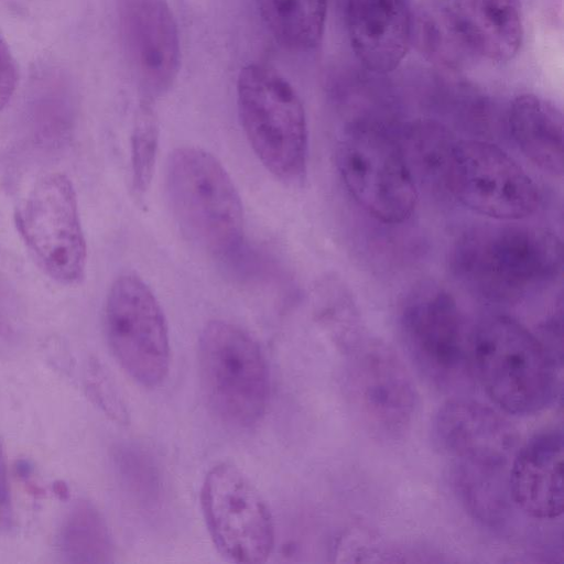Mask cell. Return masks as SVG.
<instances>
[{"label":"cell","mask_w":564,"mask_h":564,"mask_svg":"<svg viewBox=\"0 0 564 564\" xmlns=\"http://www.w3.org/2000/svg\"><path fill=\"white\" fill-rule=\"evenodd\" d=\"M563 433L541 432L518 449L508 474L510 499L528 516L554 519L563 512Z\"/></svg>","instance_id":"cell-16"},{"label":"cell","mask_w":564,"mask_h":564,"mask_svg":"<svg viewBox=\"0 0 564 564\" xmlns=\"http://www.w3.org/2000/svg\"><path fill=\"white\" fill-rule=\"evenodd\" d=\"M275 40L291 51L317 47L325 28L327 0H256Z\"/></svg>","instance_id":"cell-20"},{"label":"cell","mask_w":564,"mask_h":564,"mask_svg":"<svg viewBox=\"0 0 564 564\" xmlns=\"http://www.w3.org/2000/svg\"><path fill=\"white\" fill-rule=\"evenodd\" d=\"M508 126L523 155L554 177L563 176V115L556 105L521 94L510 104Z\"/></svg>","instance_id":"cell-18"},{"label":"cell","mask_w":564,"mask_h":564,"mask_svg":"<svg viewBox=\"0 0 564 564\" xmlns=\"http://www.w3.org/2000/svg\"><path fill=\"white\" fill-rule=\"evenodd\" d=\"M14 523L13 508L8 480L6 455L0 441V534L12 530Z\"/></svg>","instance_id":"cell-26"},{"label":"cell","mask_w":564,"mask_h":564,"mask_svg":"<svg viewBox=\"0 0 564 564\" xmlns=\"http://www.w3.org/2000/svg\"><path fill=\"white\" fill-rule=\"evenodd\" d=\"M17 334L15 319L9 306L7 294L0 288V348L12 345Z\"/></svg>","instance_id":"cell-27"},{"label":"cell","mask_w":564,"mask_h":564,"mask_svg":"<svg viewBox=\"0 0 564 564\" xmlns=\"http://www.w3.org/2000/svg\"><path fill=\"white\" fill-rule=\"evenodd\" d=\"M18 82L15 61L0 35V111L10 101Z\"/></svg>","instance_id":"cell-25"},{"label":"cell","mask_w":564,"mask_h":564,"mask_svg":"<svg viewBox=\"0 0 564 564\" xmlns=\"http://www.w3.org/2000/svg\"><path fill=\"white\" fill-rule=\"evenodd\" d=\"M14 218L30 254L47 276L63 285L82 282L87 248L68 177L51 173L39 178Z\"/></svg>","instance_id":"cell-8"},{"label":"cell","mask_w":564,"mask_h":564,"mask_svg":"<svg viewBox=\"0 0 564 564\" xmlns=\"http://www.w3.org/2000/svg\"><path fill=\"white\" fill-rule=\"evenodd\" d=\"M455 135L438 122L422 120L404 130L403 152L410 169L427 183L446 192V181L454 148Z\"/></svg>","instance_id":"cell-22"},{"label":"cell","mask_w":564,"mask_h":564,"mask_svg":"<svg viewBox=\"0 0 564 564\" xmlns=\"http://www.w3.org/2000/svg\"><path fill=\"white\" fill-rule=\"evenodd\" d=\"M473 370L488 397L516 415L538 413L557 390L556 360L518 321L495 315L470 333Z\"/></svg>","instance_id":"cell-2"},{"label":"cell","mask_w":564,"mask_h":564,"mask_svg":"<svg viewBox=\"0 0 564 564\" xmlns=\"http://www.w3.org/2000/svg\"><path fill=\"white\" fill-rule=\"evenodd\" d=\"M437 449L453 465L507 469L517 452L513 426L492 409L466 399L444 403L432 423Z\"/></svg>","instance_id":"cell-14"},{"label":"cell","mask_w":564,"mask_h":564,"mask_svg":"<svg viewBox=\"0 0 564 564\" xmlns=\"http://www.w3.org/2000/svg\"><path fill=\"white\" fill-rule=\"evenodd\" d=\"M159 128L148 102L141 106L131 135L132 187L137 195L148 191L155 166Z\"/></svg>","instance_id":"cell-24"},{"label":"cell","mask_w":564,"mask_h":564,"mask_svg":"<svg viewBox=\"0 0 564 564\" xmlns=\"http://www.w3.org/2000/svg\"><path fill=\"white\" fill-rule=\"evenodd\" d=\"M62 561L73 564L112 562L113 545L100 512L86 500H78L66 514L58 535Z\"/></svg>","instance_id":"cell-21"},{"label":"cell","mask_w":564,"mask_h":564,"mask_svg":"<svg viewBox=\"0 0 564 564\" xmlns=\"http://www.w3.org/2000/svg\"><path fill=\"white\" fill-rule=\"evenodd\" d=\"M105 330L110 349L138 383L153 388L170 369L169 329L151 289L132 273L118 276L107 295Z\"/></svg>","instance_id":"cell-9"},{"label":"cell","mask_w":564,"mask_h":564,"mask_svg":"<svg viewBox=\"0 0 564 564\" xmlns=\"http://www.w3.org/2000/svg\"><path fill=\"white\" fill-rule=\"evenodd\" d=\"M119 23L123 46L144 97L163 95L180 68V39L164 0H120Z\"/></svg>","instance_id":"cell-13"},{"label":"cell","mask_w":564,"mask_h":564,"mask_svg":"<svg viewBox=\"0 0 564 564\" xmlns=\"http://www.w3.org/2000/svg\"><path fill=\"white\" fill-rule=\"evenodd\" d=\"M446 192L468 209L498 221H518L539 206L538 186L502 149L479 140H457Z\"/></svg>","instance_id":"cell-11"},{"label":"cell","mask_w":564,"mask_h":564,"mask_svg":"<svg viewBox=\"0 0 564 564\" xmlns=\"http://www.w3.org/2000/svg\"><path fill=\"white\" fill-rule=\"evenodd\" d=\"M349 347L347 387L357 415L380 438L402 436L417 406L409 371L398 355L378 339L362 335Z\"/></svg>","instance_id":"cell-12"},{"label":"cell","mask_w":564,"mask_h":564,"mask_svg":"<svg viewBox=\"0 0 564 564\" xmlns=\"http://www.w3.org/2000/svg\"><path fill=\"white\" fill-rule=\"evenodd\" d=\"M166 188L182 231L208 253L237 254L243 242V209L227 171L209 152L182 147L171 153Z\"/></svg>","instance_id":"cell-3"},{"label":"cell","mask_w":564,"mask_h":564,"mask_svg":"<svg viewBox=\"0 0 564 564\" xmlns=\"http://www.w3.org/2000/svg\"><path fill=\"white\" fill-rule=\"evenodd\" d=\"M200 505L218 552L239 564L264 563L274 545L271 512L250 479L230 463L215 465L205 476Z\"/></svg>","instance_id":"cell-10"},{"label":"cell","mask_w":564,"mask_h":564,"mask_svg":"<svg viewBox=\"0 0 564 564\" xmlns=\"http://www.w3.org/2000/svg\"><path fill=\"white\" fill-rule=\"evenodd\" d=\"M202 386L212 410L229 425L250 427L263 416L270 378L258 343L242 328L212 321L198 345Z\"/></svg>","instance_id":"cell-6"},{"label":"cell","mask_w":564,"mask_h":564,"mask_svg":"<svg viewBox=\"0 0 564 564\" xmlns=\"http://www.w3.org/2000/svg\"><path fill=\"white\" fill-rule=\"evenodd\" d=\"M314 304L323 325L348 345L364 335L350 290L335 274H327L317 281Z\"/></svg>","instance_id":"cell-23"},{"label":"cell","mask_w":564,"mask_h":564,"mask_svg":"<svg viewBox=\"0 0 564 564\" xmlns=\"http://www.w3.org/2000/svg\"><path fill=\"white\" fill-rule=\"evenodd\" d=\"M336 164L351 198L371 217L401 224L415 208V178L402 145L379 124L345 127L336 145Z\"/></svg>","instance_id":"cell-5"},{"label":"cell","mask_w":564,"mask_h":564,"mask_svg":"<svg viewBox=\"0 0 564 564\" xmlns=\"http://www.w3.org/2000/svg\"><path fill=\"white\" fill-rule=\"evenodd\" d=\"M446 21L462 47L492 62L520 51L523 23L519 0H449Z\"/></svg>","instance_id":"cell-17"},{"label":"cell","mask_w":564,"mask_h":564,"mask_svg":"<svg viewBox=\"0 0 564 564\" xmlns=\"http://www.w3.org/2000/svg\"><path fill=\"white\" fill-rule=\"evenodd\" d=\"M399 322L410 358L426 380L443 391L469 384L470 334L445 288L432 281L416 284L403 301Z\"/></svg>","instance_id":"cell-7"},{"label":"cell","mask_w":564,"mask_h":564,"mask_svg":"<svg viewBox=\"0 0 564 564\" xmlns=\"http://www.w3.org/2000/svg\"><path fill=\"white\" fill-rule=\"evenodd\" d=\"M346 26L359 63L387 74L404 59L414 25L409 0H347Z\"/></svg>","instance_id":"cell-15"},{"label":"cell","mask_w":564,"mask_h":564,"mask_svg":"<svg viewBox=\"0 0 564 564\" xmlns=\"http://www.w3.org/2000/svg\"><path fill=\"white\" fill-rule=\"evenodd\" d=\"M74 90L59 67L40 66L31 79L26 115L32 129L46 141L63 140L74 119Z\"/></svg>","instance_id":"cell-19"},{"label":"cell","mask_w":564,"mask_h":564,"mask_svg":"<svg viewBox=\"0 0 564 564\" xmlns=\"http://www.w3.org/2000/svg\"><path fill=\"white\" fill-rule=\"evenodd\" d=\"M457 274L477 293L512 303L551 284L562 270V243L551 231L516 221L463 234L454 250Z\"/></svg>","instance_id":"cell-1"},{"label":"cell","mask_w":564,"mask_h":564,"mask_svg":"<svg viewBox=\"0 0 564 564\" xmlns=\"http://www.w3.org/2000/svg\"><path fill=\"white\" fill-rule=\"evenodd\" d=\"M237 105L246 138L261 163L288 184L304 181L308 135L303 104L292 85L263 64L245 66Z\"/></svg>","instance_id":"cell-4"}]
</instances>
